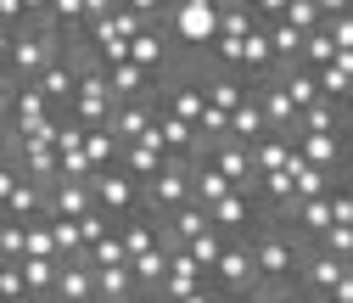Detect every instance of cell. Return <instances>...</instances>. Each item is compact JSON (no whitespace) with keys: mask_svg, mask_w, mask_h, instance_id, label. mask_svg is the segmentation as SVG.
Returning <instances> with one entry per match:
<instances>
[{"mask_svg":"<svg viewBox=\"0 0 353 303\" xmlns=\"http://www.w3.org/2000/svg\"><path fill=\"white\" fill-rule=\"evenodd\" d=\"M247 247H252V264H258V286H297L308 242L292 225H258L247 236Z\"/></svg>","mask_w":353,"mask_h":303,"instance_id":"6da1fadb","label":"cell"},{"mask_svg":"<svg viewBox=\"0 0 353 303\" xmlns=\"http://www.w3.org/2000/svg\"><path fill=\"white\" fill-rule=\"evenodd\" d=\"M62 39H68V34H57L51 12L39 6V12H34L23 28H17V39H12V57H6L12 84H34V79L46 73L51 62H62Z\"/></svg>","mask_w":353,"mask_h":303,"instance_id":"7a4b0ae2","label":"cell"},{"mask_svg":"<svg viewBox=\"0 0 353 303\" xmlns=\"http://www.w3.org/2000/svg\"><path fill=\"white\" fill-rule=\"evenodd\" d=\"M191 202V163L185 157H168L163 175H152L141 186V208L152 213V219H168V213H180Z\"/></svg>","mask_w":353,"mask_h":303,"instance_id":"3957f363","label":"cell"},{"mask_svg":"<svg viewBox=\"0 0 353 303\" xmlns=\"http://www.w3.org/2000/svg\"><path fill=\"white\" fill-rule=\"evenodd\" d=\"M168 23H174V39H180V46L208 51L219 39V0H174Z\"/></svg>","mask_w":353,"mask_h":303,"instance_id":"277c9868","label":"cell"},{"mask_svg":"<svg viewBox=\"0 0 353 303\" xmlns=\"http://www.w3.org/2000/svg\"><path fill=\"white\" fill-rule=\"evenodd\" d=\"M208 286H219L230 303L258 292V264H252V247L247 242H225V253H219V264L208 270Z\"/></svg>","mask_w":353,"mask_h":303,"instance_id":"5b68a950","label":"cell"},{"mask_svg":"<svg viewBox=\"0 0 353 303\" xmlns=\"http://www.w3.org/2000/svg\"><path fill=\"white\" fill-rule=\"evenodd\" d=\"M90 197H96V208L107 213L112 225L129 219V213H141V186L123 175V163H118V168H101V175H90Z\"/></svg>","mask_w":353,"mask_h":303,"instance_id":"8992f818","label":"cell"},{"mask_svg":"<svg viewBox=\"0 0 353 303\" xmlns=\"http://www.w3.org/2000/svg\"><path fill=\"white\" fill-rule=\"evenodd\" d=\"M112 90H107V73H96V68H84V79H79V90H73V101H68V118H79L84 129H107V118H112Z\"/></svg>","mask_w":353,"mask_h":303,"instance_id":"52a82bcc","label":"cell"},{"mask_svg":"<svg viewBox=\"0 0 353 303\" xmlns=\"http://www.w3.org/2000/svg\"><path fill=\"white\" fill-rule=\"evenodd\" d=\"M157 101L152 96H141V101H118L112 107V118H107V129H112V135H118V146H135L141 135H152V129H157Z\"/></svg>","mask_w":353,"mask_h":303,"instance_id":"ba28073f","label":"cell"},{"mask_svg":"<svg viewBox=\"0 0 353 303\" xmlns=\"http://www.w3.org/2000/svg\"><path fill=\"white\" fill-rule=\"evenodd\" d=\"M112 231H118V242H123V253H129V264L163 247V219H152L146 208H141V213H129V219H118Z\"/></svg>","mask_w":353,"mask_h":303,"instance_id":"9c48e42d","label":"cell"},{"mask_svg":"<svg viewBox=\"0 0 353 303\" xmlns=\"http://www.w3.org/2000/svg\"><path fill=\"white\" fill-rule=\"evenodd\" d=\"M208 163L225 175L236 191H258V175H252V152L247 146H236V141H219V146H208Z\"/></svg>","mask_w":353,"mask_h":303,"instance_id":"30bf717a","label":"cell"},{"mask_svg":"<svg viewBox=\"0 0 353 303\" xmlns=\"http://www.w3.org/2000/svg\"><path fill=\"white\" fill-rule=\"evenodd\" d=\"M84 213H96V197L84 180H57L46 191V219H84Z\"/></svg>","mask_w":353,"mask_h":303,"instance_id":"8fae6325","label":"cell"},{"mask_svg":"<svg viewBox=\"0 0 353 303\" xmlns=\"http://www.w3.org/2000/svg\"><path fill=\"white\" fill-rule=\"evenodd\" d=\"M208 286V275L191 264V258L180 253V247H174V258H168V275H163V286H157V297L163 303H185V297H196Z\"/></svg>","mask_w":353,"mask_h":303,"instance_id":"7c38bea8","label":"cell"},{"mask_svg":"<svg viewBox=\"0 0 353 303\" xmlns=\"http://www.w3.org/2000/svg\"><path fill=\"white\" fill-rule=\"evenodd\" d=\"M342 275H347L342 258H331V253H320V247H308L303 270H297V292H336Z\"/></svg>","mask_w":353,"mask_h":303,"instance_id":"4fadbf2b","label":"cell"},{"mask_svg":"<svg viewBox=\"0 0 353 303\" xmlns=\"http://www.w3.org/2000/svg\"><path fill=\"white\" fill-rule=\"evenodd\" d=\"M79 79H84V62H68V57H62V62H51L46 73L34 79V90L46 96L51 107H68V101H73V90H79Z\"/></svg>","mask_w":353,"mask_h":303,"instance_id":"5bb4252c","label":"cell"},{"mask_svg":"<svg viewBox=\"0 0 353 303\" xmlns=\"http://www.w3.org/2000/svg\"><path fill=\"white\" fill-rule=\"evenodd\" d=\"M208 231H213V219H208V208H196V202H185L180 213H168V219H163V242L168 247H185V242H196Z\"/></svg>","mask_w":353,"mask_h":303,"instance_id":"9a60e30c","label":"cell"},{"mask_svg":"<svg viewBox=\"0 0 353 303\" xmlns=\"http://www.w3.org/2000/svg\"><path fill=\"white\" fill-rule=\"evenodd\" d=\"M247 152H252V175H275V168H286L297 157V135H275V129H270V135L252 141Z\"/></svg>","mask_w":353,"mask_h":303,"instance_id":"2e32d148","label":"cell"},{"mask_svg":"<svg viewBox=\"0 0 353 303\" xmlns=\"http://www.w3.org/2000/svg\"><path fill=\"white\" fill-rule=\"evenodd\" d=\"M51 303H96V270L90 264H62Z\"/></svg>","mask_w":353,"mask_h":303,"instance_id":"e0dca14e","label":"cell"},{"mask_svg":"<svg viewBox=\"0 0 353 303\" xmlns=\"http://www.w3.org/2000/svg\"><path fill=\"white\" fill-rule=\"evenodd\" d=\"M129 62H141L146 73H157V68H168V28H141L135 39H129Z\"/></svg>","mask_w":353,"mask_h":303,"instance_id":"ac0fdd59","label":"cell"},{"mask_svg":"<svg viewBox=\"0 0 353 303\" xmlns=\"http://www.w3.org/2000/svg\"><path fill=\"white\" fill-rule=\"evenodd\" d=\"M163 113H174V118H180V124H202V113H208V96H202V84H191V79H180V84H174V90L163 96Z\"/></svg>","mask_w":353,"mask_h":303,"instance_id":"d6986e66","label":"cell"},{"mask_svg":"<svg viewBox=\"0 0 353 303\" xmlns=\"http://www.w3.org/2000/svg\"><path fill=\"white\" fill-rule=\"evenodd\" d=\"M230 191H236V186H230L225 175H219V168H213L208 157H202V163H191V202H196V208H213V202H225Z\"/></svg>","mask_w":353,"mask_h":303,"instance_id":"ffe728a7","label":"cell"},{"mask_svg":"<svg viewBox=\"0 0 353 303\" xmlns=\"http://www.w3.org/2000/svg\"><path fill=\"white\" fill-rule=\"evenodd\" d=\"M202 96H208V107H219V113L230 118L247 101V84H241V73H219L213 68V79H202Z\"/></svg>","mask_w":353,"mask_h":303,"instance_id":"44dd1931","label":"cell"},{"mask_svg":"<svg viewBox=\"0 0 353 303\" xmlns=\"http://www.w3.org/2000/svg\"><path fill=\"white\" fill-rule=\"evenodd\" d=\"M146 84H152V73H146L141 62H118V68H107V90H112V101H141Z\"/></svg>","mask_w":353,"mask_h":303,"instance_id":"7402d4cb","label":"cell"},{"mask_svg":"<svg viewBox=\"0 0 353 303\" xmlns=\"http://www.w3.org/2000/svg\"><path fill=\"white\" fill-rule=\"evenodd\" d=\"M263 135H270V124H263V107H258L252 90H247V101L230 113V141H236V146H252V141H263Z\"/></svg>","mask_w":353,"mask_h":303,"instance_id":"603a6c76","label":"cell"},{"mask_svg":"<svg viewBox=\"0 0 353 303\" xmlns=\"http://www.w3.org/2000/svg\"><path fill=\"white\" fill-rule=\"evenodd\" d=\"M84 163H90L96 175H101V168H118V163H123V146H118L112 129H84Z\"/></svg>","mask_w":353,"mask_h":303,"instance_id":"cb8c5ba5","label":"cell"},{"mask_svg":"<svg viewBox=\"0 0 353 303\" xmlns=\"http://www.w3.org/2000/svg\"><path fill=\"white\" fill-rule=\"evenodd\" d=\"M281 90H286V101L297 107V118L320 101V79H314V68H292V73H281Z\"/></svg>","mask_w":353,"mask_h":303,"instance_id":"d4e9b609","label":"cell"},{"mask_svg":"<svg viewBox=\"0 0 353 303\" xmlns=\"http://www.w3.org/2000/svg\"><path fill=\"white\" fill-rule=\"evenodd\" d=\"M180 253H185V258H191V264H196V270L208 275V270L219 264V253H225V236H219V231H208V236H196V242H185Z\"/></svg>","mask_w":353,"mask_h":303,"instance_id":"484cf974","label":"cell"},{"mask_svg":"<svg viewBox=\"0 0 353 303\" xmlns=\"http://www.w3.org/2000/svg\"><path fill=\"white\" fill-rule=\"evenodd\" d=\"M23 247H28V225L0 213V258H6V264H23Z\"/></svg>","mask_w":353,"mask_h":303,"instance_id":"4316f807","label":"cell"},{"mask_svg":"<svg viewBox=\"0 0 353 303\" xmlns=\"http://www.w3.org/2000/svg\"><path fill=\"white\" fill-rule=\"evenodd\" d=\"M23 258H57V236H51V219H28V247Z\"/></svg>","mask_w":353,"mask_h":303,"instance_id":"83f0119b","label":"cell"},{"mask_svg":"<svg viewBox=\"0 0 353 303\" xmlns=\"http://www.w3.org/2000/svg\"><path fill=\"white\" fill-rule=\"evenodd\" d=\"M118 264H129V253H123V242H118V231H112V236H101V242L90 247V270H118Z\"/></svg>","mask_w":353,"mask_h":303,"instance_id":"f1b7e54d","label":"cell"},{"mask_svg":"<svg viewBox=\"0 0 353 303\" xmlns=\"http://www.w3.org/2000/svg\"><path fill=\"white\" fill-rule=\"evenodd\" d=\"M314 247H320V253H331V258H342V264H353V225H331Z\"/></svg>","mask_w":353,"mask_h":303,"instance_id":"f546056e","label":"cell"},{"mask_svg":"<svg viewBox=\"0 0 353 303\" xmlns=\"http://www.w3.org/2000/svg\"><path fill=\"white\" fill-rule=\"evenodd\" d=\"M79 236H84V247H96L101 236H112V219H107L101 208H96V213H84V219H79Z\"/></svg>","mask_w":353,"mask_h":303,"instance_id":"4dcf8cb0","label":"cell"},{"mask_svg":"<svg viewBox=\"0 0 353 303\" xmlns=\"http://www.w3.org/2000/svg\"><path fill=\"white\" fill-rule=\"evenodd\" d=\"M263 303H303L297 286H263Z\"/></svg>","mask_w":353,"mask_h":303,"instance_id":"1f68e13d","label":"cell"},{"mask_svg":"<svg viewBox=\"0 0 353 303\" xmlns=\"http://www.w3.org/2000/svg\"><path fill=\"white\" fill-rule=\"evenodd\" d=\"M12 39H17V28H12V23H0V62L12 57Z\"/></svg>","mask_w":353,"mask_h":303,"instance_id":"d6a6232c","label":"cell"},{"mask_svg":"<svg viewBox=\"0 0 353 303\" xmlns=\"http://www.w3.org/2000/svg\"><path fill=\"white\" fill-rule=\"evenodd\" d=\"M303 303H336L331 292H303Z\"/></svg>","mask_w":353,"mask_h":303,"instance_id":"836d02e7","label":"cell"},{"mask_svg":"<svg viewBox=\"0 0 353 303\" xmlns=\"http://www.w3.org/2000/svg\"><path fill=\"white\" fill-rule=\"evenodd\" d=\"M236 303H263V286H258V292H247V297H236Z\"/></svg>","mask_w":353,"mask_h":303,"instance_id":"e575fe53","label":"cell"},{"mask_svg":"<svg viewBox=\"0 0 353 303\" xmlns=\"http://www.w3.org/2000/svg\"><path fill=\"white\" fill-rule=\"evenodd\" d=\"M12 303H51V297H34V292H28V297H12Z\"/></svg>","mask_w":353,"mask_h":303,"instance_id":"d590c367","label":"cell"},{"mask_svg":"<svg viewBox=\"0 0 353 303\" xmlns=\"http://www.w3.org/2000/svg\"><path fill=\"white\" fill-rule=\"evenodd\" d=\"M0 157H6V141H0Z\"/></svg>","mask_w":353,"mask_h":303,"instance_id":"8d00e7d4","label":"cell"},{"mask_svg":"<svg viewBox=\"0 0 353 303\" xmlns=\"http://www.w3.org/2000/svg\"><path fill=\"white\" fill-rule=\"evenodd\" d=\"M0 264H6V258H0Z\"/></svg>","mask_w":353,"mask_h":303,"instance_id":"74e56055","label":"cell"}]
</instances>
